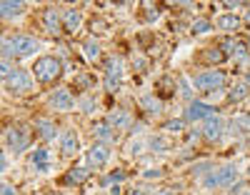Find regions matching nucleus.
Returning a JSON list of instances; mask_svg holds the SVG:
<instances>
[{
	"instance_id": "nucleus-1",
	"label": "nucleus",
	"mask_w": 250,
	"mask_h": 195,
	"mask_svg": "<svg viewBox=\"0 0 250 195\" xmlns=\"http://www.w3.org/2000/svg\"><path fill=\"white\" fill-rule=\"evenodd\" d=\"M30 73H33V78L38 83L50 85V83H55L62 73H65V68H62V60L60 58H55V55H40V58H35Z\"/></svg>"
},
{
	"instance_id": "nucleus-2",
	"label": "nucleus",
	"mask_w": 250,
	"mask_h": 195,
	"mask_svg": "<svg viewBox=\"0 0 250 195\" xmlns=\"http://www.w3.org/2000/svg\"><path fill=\"white\" fill-rule=\"evenodd\" d=\"M30 143H33V128H28L23 123H15V125L5 128V145L10 153H15V155L25 153L30 148Z\"/></svg>"
},
{
	"instance_id": "nucleus-3",
	"label": "nucleus",
	"mask_w": 250,
	"mask_h": 195,
	"mask_svg": "<svg viewBox=\"0 0 250 195\" xmlns=\"http://www.w3.org/2000/svg\"><path fill=\"white\" fill-rule=\"evenodd\" d=\"M238 180V168L233 163H225L220 168H213L205 175V185L208 188H230Z\"/></svg>"
},
{
	"instance_id": "nucleus-4",
	"label": "nucleus",
	"mask_w": 250,
	"mask_h": 195,
	"mask_svg": "<svg viewBox=\"0 0 250 195\" xmlns=\"http://www.w3.org/2000/svg\"><path fill=\"white\" fill-rule=\"evenodd\" d=\"M3 83H5V90L10 95H28L33 90V73H28L23 68H15Z\"/></svg>"
},
{
	"instance_id": "nucleus-5",
	"label": "nucleus",
	"mask_w": 250,
	"mask_h": 195,
	"mask_svg": "<svg viewBox=\"0 0 250 195\" xmlns=\"http://www.w3.org/2000/svg\"><path fill=\"white\" fill-rule=\"evenodd\" d=\"M225 83H228V75H225L223 70L213 68V70L198 73V75L193 78V88H198V90H203V93H213V90L225 88Z\"/></svg>"
},
{
	"instance_id": "nucleus-6",
	"label": "nucleus",
	"mask_w": 250,
	"mask_h": 195,
	"mask_svg": "<svg viewBox=\"0 0 250 195\" xmlns=\"http://www.w3.org/2000/svg\"><path fill=\"white\" fill-rule=\"evenodd\" d=\"M123 75H125V70H123V60H120L118 55H110V58L105 60V73H103V85H105V90H108V93H115V90L120 88Z\"/></svg>"
},
{
	"instance_id": "nucleus-7",
	"label": "nucleus",
	"mask_w": 250,
	"mask_h": 195,
	"mask_svg": "<svg viewBox=\"0 0 250 195\" xmlns=\"http://www.w3.org/2000/svg\"><path fill=\"white\" fill-rule=\"evenodd\" d=\"M10 43H13V55L15 58H30L40 50V40L35 35H28V33L10 35Z\"/></svg>"
},
{
	"instance_id": "nucleus-8",
	"label": "nucleus",
	"mask_w": 250,
	"mask_h": 195,
	"mask_svg": "<svg viewBox=\"0 0 250 195\" xmlns=\"http://www.w3.org/2000/svg\"><path fill=\"white\" fill-rule=\"evenodd\" d=\"M213 115H218V110L213 105H208V103H203V100H190L188 103V108H185V123H205L208 118H213Z\"/></svg>"
},
{
	"instance_id": "nucleus-9",
	"label": "nucleus",
	"mask_w": 250,
	"mask_h": 195,
	"mask_svg": "<svg viewBox=\"0 0 250 195\" xmlns=\"http://www.w3.org/2000/svg\"><path fill=\"white\" fill-rule=\"evenodd\" d=\"M110 155H113V148H110V145H105V143H93L90 150L85 153V165L93 168V170H100V168L108 165Z\"/></svg>"
},
{
	"instance_id": "nucleus-10",
	"label": "nucleus",
	"mask_w": 250,
	"mask_h": 195,
	"mask_svg": "<svg viewBox=\"0 0 250 195\" xmlns=\"http://www.w3.org/2000/svg\"><path fill=\"white\" fill-rule=\"evenodd\" d=\"M48 105L53 108V110H58V113H70L73 108L78 105V100L73 98L70 88H55L48 95Z\"/></svg>"
},
{
	"instance_id": "nucleus-11",
	"label": "nucleus",
	"mask_w": 250,
	"mask_h": 195,
	"mask_svg": "<svg viewBox=\"0 0 250 195\" xmlns=\"http://www.w3.org/2000/svg\"><path fill=\"white\" fill-rule=\"evenodd\" d=\"M40 23H43V28H45L48 35L58 38L62 33V13L55 10V8H45L43 13H40Z\"/></svg>"
},
{
	"instance_id": "nucleus-12",
	"label": "nucleus",
	"mask_w": 250,
	"mask_h": 195,
	"mask_svg": "<svg viewBox=\"0 0 250 195\" xmlns=\"http://www.w3.org/2000/svg\"><path fill=\"white\" fill-rule=\"evenodd\" d=\"M223 133H225V120H223L220 115L208 118V120L200 125V135H203L205 140H210V143L220 140V138H223Z\"/></svg>"
},
{
	"instance_id": "nucleus-13",
	"label": "nucleus",
	"mask_w": 250,
	"mask_h": 195,
	"mask_svg": "<svg viewBox=\"0 0 250 195\" xmlns=\"http://www.w3.org/2000/svg\"><path fill=\"white\" fill-rule=\"evenodd\" d=\"M58 148H60V155L73 158L80 150V138H78L75 130H62V133L58 135Z\"/></svg>"
},
{
	"instance_id": "nucleus-14",
	"label": "nucleus",
	"mask_w": 250,
	"mask_h": 195,
	"mask_svg": "<svg viewBox=\"0 0 250 195\" xmlns=\"http://www.w3.org/2000/svg\"><path fill=\"white\" fill-rule=\"evenodd\" d=\"M220 50L228 55V58H248L250 55V45H248V43H243V40H238V38H225L223 43H220Z\"/></svg>"
},
{
	"instance_id": "nucleus-15",
	"label": "nucleus",
	"mask_w": 250,
	"mask_h": 195,
	"mask_svg": "<svg viewBox=\"0 0 250 195\" xmlns=\"http://www.w3.org/2000/svg\"><path fill=\"white\" fill-rule=\"evenodd\" d=\"M30 165H33L38 173H50V168H53L50 150H48V148H35L33 153H30Z\"/></svg>"
},
{
	"instance_id": "nucleus-16",
	"label": "nucleus",
	"mask_w": 250,
	"mask_h": 195,
	"mask_svg": "<svg viewBox=\"0 0 250 195\" xmlns=\"http://www.w3.org/2000/svg\"><path fill=\"white\" fill-rule=\"evenodd\" d=\"M115 133H118V130H115L108 120H98V123L93 125V138H95V143L110 145V143L115 140Z\"/></svg>"
},
{
	"instance_id": "nucleus-17",
	"label": "nucleus",
	"mask_w": 250,
	"mask_h": 195,
	"mask_svg": "<svg viewBox=\"0 0 250 195\" xmlns=\"http://www.w3.org/2000/svg\"><path fill=\"white\" fill-rule=\"evenodd\" d=\"M33 130H35V135L43 140V143H50V140H55V135H58L55 123L48 120V118H38V120L33 123Z\"/></svg>"
},
{
	"instance_id": "nucleus-18",
	"label": "nucleus",
	"mask_w": 250,
	"mask_h": 195,
	"mask_svg": "<svg viewBox=\"0 0 250 195\" xmlns=\"http://www.w3.org/2000/svg\"><path fill=\"white\" fill-rule=\"evenodd\" d=\"M83 25V13L78 8H68L65 13H62V30H65L68 35H75Z\"/></svg>"
},
{
	"instance_id": "nucleus-19",
	"label": "nucleus",
	"mask_w": 250,
	"mask_h": 195,
	"mask_svg": "<svg viewBox=\"0 0 250 195\" xmlns=\"http://www.w3.org/2000/svg\"><path fill=\"white\" fill-rule=\"evenodd\" d=\"M90 175H93V168H88V165H73L68 170V175L62 178V183H65V185H83Z\"/></svg>"
},
{
	"instance_id": "nucleus-20",
	"label": "nucleus",
	"mask_w": 250,
	"mask_h": 195,
	"mask_svg": "<svg viewBox=\"0 0 250 195\" xmlns=\"http://www.w3.org/2000/svg\"><path fill=\"white\" fill-rule=\"evenodd\" d=\"M138 105H140V110H143L145 115H160V113H163V100H160V98H158L155 93L140 95Z\"/></svg>"
},
{
	"instance_id": "nucleus-21",
	"label": "nucleus",
	"mask_w": 250,
	"mask_h": 195,
	"mask_svg": "<svg viewBox=\"0 0 250 195\" xmlns=\"http://www.w3.org/2000/svg\"><path fill=\"white\" fill-rule=\"evenodd\" d=\"M115 130H123V128H133V115L128 113V110H123V108H113V110L108 113V118H105Z\"/></svg>"
},
{
	"instance_id": "nucleus-22",
	"label": "nucleus",
	"mask_w": 250,
	"mask_h": 195,
	"mask_svg": "<svg viewBox=\"0 0 250 195\" xmlns=\"http://www.w3.org/2000/svg\"><path fill=\"white\" fill-rule=\"evenodd\" d=\"M240 23H243V20H240V15H235V13H223V15L215 18V28L223 30V33H238Z\"/></svg>"
},
{
	"instance_id": "nucleus-23",
	"label": "nucleus",
	"mask_w": 250,
	"mask_h": 195,
	"mask_svg": "<svg viewBox=\"0 0 250 195\" xmlns=\"http://www.w3.org/2000/svg\"><path fill=\"white\" fill-rule=\"evenodd\" d=\"M0 13H3V20H15L25 13V3H20V0H5L0 5Z\"/></svg>"
},
{
	"instance_id": "nucleus-24",
	"label": "nucleus",
	"mask_w": 250,
	"mask_h": 195,
	"mask_svg": "<svg viewBox=\"0 0 250 195\" xmlns=\"http://www.w3.org/2000/svg\"><path fill=\"white\" fill-rule=\"evenodd\" d=\"M248 95H250V83L248 80H238L233 88H230V93H228V100H230V103H240Z\"/></svg>"
},
{
	"instance_id": "nucleus-25",
	"label": "nucleus",
	"mask_w": 250,
	"mask_h": 195,
	"mask_svg": "<svg viewBox=\"0 0 250 195\" xmlns=\"http://www.w3.org/2000/svg\"><path fill=\"white\" fill-rule=\"evenodd\" d=\"M83 53H85V60L95 63V60H100V53H103V48H100V43H98L95 38H88L85 43H83Z\"/></svg>"
},
{
	"instance_id": "nucleus-26",
	"label": "nucleus",
	"mask_w": 250,
	"mask_h": 195,
	"mask_svg": "<svg viewBox=\"0 0 250 195\" xmlns=\"http://www.w3.org/2000/svg\"><path fill=\"white\" fill-rule=\"evenodd\" d=\"M203 53H205V55H203V58H205V63H210V65H220V63H225V60H228V55L220 50V45H215V48H205Z\"/></svg>"
},
{
	"instance_id": "nucleus-27",
	"label": "nucleus",
	"mask_w": 250,
	"mask_h": 195,
	"mask_svg": "<svg viewBox=\"0 0 250 195\" xmlns=\"http://www.w3.org/2000/svg\"><path fill=\"white\" fill-rule=\"evenodd\" d=\"M213 28H215V23H210L208 18H198L195 23L190 25V30L195 33V35H205V33H213Z\"/></svg>"
},
{
	"instance_id": "nucleus-28",
	"label": "nucleus",
	"mask_w": 250,
	"mask_h": 195,
	"mask_svg": "<svg viewBox=\"0 0 250 195\" xmlns=\"http://www.w3.org/2000/svg\"><path fill=\"white\" fill-rule=\"evenodd\" d=\"M145 23H153V20L160 18V8L158 5H150V3H143V15H140Z\"/></svg>"
},
{
	"instance_id": "nucleus-29",
	"label": "nucleus",
	"mask_w": 250,
	"mask_h": 195,
	"mask_svg": "<svg viewBox=\"0 0 250 195\" xmlns=\"http://www.w3.org/2000/svg\"><path fill=\"white\" fill-rule=\"evenodd\" d=\"M163 130H165V133H175V135H180L183 130H185V118H175V120L163 123Z\"/></svg>"
},
{
	"instance_id": "nucleus-30",
	"label": "nucleus",
	"mask_w": 250,
	"mask_h": 195,
	"mask_svg": "<svg viewBox=\"0 0 250 195\" xmlns=\"http://www.w3.org/2000/svg\"><path fill=\"white\" fill-rule=\"evenodd\" d=\"M78 105H80V110L83 113H95V108H98V100L90 95V93H85L80 100H78Z\"/></svg>"
},
{
	"instance_id": "nucleus-31",
	"label": "nucleus",
	"mask_w": 250,
	"mask_h": 195,
	"mask_svg": "<svg viewBox=\"0 0 250 195\" xmlns=\"http://www.w3.org/2000/svg\"><path fill=\"white\" fill-rule=\"evenodd\" d=\"M150 148L155 150V153H163V150H168V148H170V143L165 140L163 135H155V138H150Z\"/></svg>"
},
{
	"instance_id": "nucleus-32",
	"label": "nucleus",
	"mask_w": 250,
	"mask_h": 195,
	"mask_svg": "<svg viewBox=\"0 0 250 195\" xmlns=\"http://www.w3.org/2000/svg\"><path fill=\"white\" fill-rule=\"evenodd\" d=\"M125 178H128V173H125V170H113L110 173V175H105V178H103V183H120V180H125Z\"/></svg>"
},
{
	"instance_id": "nucleus-33",
	"label": "nucleus",
	"mask_w": 250,
	"mask_h": 195,
	"mask_svg": "<svg viewBox=\"0 0 250 195\" xmlns=\"http://www.w3.org/2000/svg\"><path fill=\"white\" fill-rule=\"evenodd\" d=\"M178 85H180V93H183V98L190 100V98H193V88L188 85V80H185V78H178Z\"/></svg>"
},
{
	"instance_id": "nucleus-34",
	"label": "nucleus",
	"mask_w": 250,
	"mask_h": 195,
	"mask_svg": "<svg viewBox=\"0 0 250 195\" xmlns=\"http://www.w3.org/2000/svg\"><path fill=\"white\" fill-rule=\"evenodd\" d=\"M143 178H145V180H153V178L160 180V178H163V170H160V168H148V170L143 173Z\"/></svg>"
},
{
	"instance_id": "nucleus-35",
	"label": "nucleus",
	"mask_w": 250,
	"mask_h": 195,
	"mask_svg": "<svg viewBox=\"0 0 250 195\" xmlns=\"http://www.w3.org/2000/svg\"><path fill=\"white\" fill-rule=\"evenodd\" d=\"M233 125H235V130H250V115H240Z\"/></svg>"
},
{
	"instance_id": "nucleus-36",
	"label": "nucleus",
	"mask_w": 250,
	"mask_h": 195,
	"mask_svg": "<svg viewBox=\"0 0 250 195\" xmlns=\"http://www.w3.org/2000/svg\"><path fill=\"white\" fill-rule=\"evenodd\" d=\"M13 70H15V68L10 65V60H5V58H3V65H0V75H3V80H5V78H8Z\"/></svg>"
},
{
	"instance_id": "nucleus-37",
	"label": "nucleus",
	"mask_w": 250,
	"mask_h": 195,
	"mask_svg": "<svg viewBox=\"0 0 250 195\" xmlns=\"http://www.w3.org/2000/svg\"><path fill=\"white\" fill-rule=\"evenodd\" d=\"M205 170H213L210 163H198V165H193V175H203Z\"/></svg>"
},
{
	"instance_id": "nucleus-38",
	"label": "nucleus",
	"mask_w": 250,
	"mask_h": 195,
	"mask_svg": "<svg viewBox=\"0 0 250 195\" xmlns=\"http://www.w3.org/2000/svg\"><path fill=\"white\" fill-rule=\"evenodd\" d=\"M78 85H80V88H90V85H93L90 75H85V73H80V75H78Z\"/></svg>"
},
{
	"instance_id": "nucleus-39",
	"label": "nucleus",
	"mask_w": 250,
	"mask_h": 195,
	"mask_svg": "<svg viewBox=\"0 0 250 195\" xmlns=\"http://www.w3.org/2000/svg\"><path fill=\"white\" fill-rule=\"evenodd\" d=\"M140 150H143V143H130L128 145V155H140Z\"/></svg>"
},
{
	"instance_id": "nucleus-40",
	"label": "nucleus",
	"mask_w": 250,
	"mask_h": 195,
	"mask_svg": "<svg viewBox=\"0 0 250 195\" xmlns=\"http://www.w3.org/2000/svg\"><path fill=\"white\" fill-rule=\"evenodd\" d=\"M3 195H18V188L10 183H3Z\"/></svg>"
},
{
	"instance_id": "nucleus-41",
	"label": "nucleus",
	"mask_w": 250,
	"mask_h": 195,
	"mask_svg": "<svg viewBox=\"0 0 250 195\" xmlns=\"http://www.w3.org/2000/svg\"><path fill=\"white\" fill-rule=\"evenodd\" d=\"M8 153H3V155H0V173H8Z\"/></svg>"
},
{
	"instance_id": "nucleus-42",
	"label": "nucleus",
	"mask_w": 250,
	"mask_h": 195,
	"mask_svg": "<svg viewBox=\"0 0 250 195\" xmlns=\"http://www.w3.org/2000/svg\"><path fill=\"white\" fill-rule=\"evenodd\" d=\"M133 65H135V68H138V70H140V73H143V70H145V68H148V63H145V60H143V58H135V60H133Z\"/></svg>"
},
{
	"instance_id": "nucleus-43",
	"label": "nucleus",
	"mask_w": 250,
	"mask_h": 195,
	"mask_svg": "<svg viewBox=\"0 0 250 195\" xmlns=\"http://www.w3.org/2000/svg\"><path fill=\"white\" fill-rule=\"evenodd\" d=\"M228 190H230V193L235 195L238 190H245V183H233V185H230V188H228Z\"/></svg>"
},
{
	"instance_id": "nucleus-44",
	"label": "nucleus",
	"mask_w": 250,
	"mask_h": 195,
	"mask_svg": "<svg viewBox=\"0 0 250 195\" xmlns=\"http://www.w3.org/2000/svg\"><path fill=\"white\" fill-rule=\"evenodd\" d=\"M155 195H175V193H173V190H168V188H165V190H158Z\"/></svg>"
},
{
	"instance_id": "nucleus-45",
	"label": "nucleus",
	"mask_w": 250,
	"mask_h": 195,
	"mask_svg": "<svg viewBox=\"0 0 250 195\" xmlns=\"http://www.w3.org/2000/svg\"><path fill=\"white\" fill-rule=\"evenodd\" d=\"M245 25H248V28H250V10H248V13H245Z\"/></svg>"
},
{
	"instance_id": "nucleus-46",
	"label": "nucleus",
	"mask_w": 250,
	"mask_h": 195,
	"mask_svg": "<svg viewBox=\"0 0 250 195\" xmlns=\"http://www.w3.org/2000/svg\"><path fill=\"white\" fill-rule=\"evenodd\" d=\"M130 195H143V193L140 190H130Z\"/></svg>"
},
{
	"instance_id": "nucleus-47",
	"label": "nucleus",
	"mask_w": 250,
	"mask_h": 195,
	"mask_svg": "<svg viewBox=\"0 0 250 195\" xmlns=\"http://www.w3.org/2000/svg\"><path fill=\"white\" fill-rule=\"evenodd\" d=\"M240 195H250V190H243V193H240Z\"/></svg>"
},
{
	"instance_id": "nucleus-48",
	"label": "nucleus",
	"mask_w": 250,
	"mask_h": 195,
	"mask_svg": "<svg viewBox=\"0 0 250 195\" xmlns=\"http://www.w3.org/2000/svg\"><path fill=\"white\" fill-rule=\"evenodd\" d=\"M245 80H248V83H250V73H248V75H245Z\"/></svg>"
},
{
	"instance_id": "nucleus-49",
	"label": "nucleus",
	"mask_w": 250,
	"mask_h": 195,
	"mask_svg": "<svg viewBox=\"0 0 250 195\" xmlns=\"http://www.w3.org/2000/svg\"><path fill=\"white\" fill-rule=\"evenodd\" d=\"M248 175H250V173H248Z\"/></svg>"
}]
</instances>
